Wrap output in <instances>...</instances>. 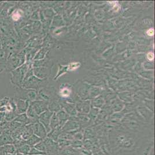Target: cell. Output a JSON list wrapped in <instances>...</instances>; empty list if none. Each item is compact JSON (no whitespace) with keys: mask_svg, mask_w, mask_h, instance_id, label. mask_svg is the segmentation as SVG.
Returning <instances> with one entry per match:
<instances>
[{"mask_svg":"<svg viewBox=\"0 0 155 155\" xmlns=\"http://www.w3.org/2000/svg\"><path fill=\"white\" fill-rule=\"evenodd\" d=\"M11 73H12V76L10 78V82L14 85L19 86L22 82V73L21 72V67L13 70L11 72Z\"/></svg>","mask_w":155,"mask_h":155,"instance_id":"1","label":"cell"},{"mask_svg":"<svg viewBox=\"0 0 155 155\" xmlns=\"http://www.w3.org/2000/svg\"><path fill=\"white\" fill-rule=\"evenodd\" d=\"M13 141H14L11 137L10 133L7 131H6V132H2L0 136V147L7 144H13Z\"/></svg>","mask_w":155,"mask_h":155,"instance_id":"2","label":"cell"},{"mask_svg":"<svg viewBox=\"0 0 155 155\" xmlns=\"http://www.w3.org/2000/svg\"><path fill=\"white\" fill-rule=\"evenodd\" d=\"M0 151L5 154H13L16 152V149L13 144H7L0 147Z\"/></svg>","mask_w":155,"mask_h":155,"instance_id":"3","label":"cell"},{"mask_svg":"<svg viewBox=\"0 0 155 155\" xmlns=\"http://www.w3.org/2000/svg\"><path fill=\"white\" fill-rule=\"evenodd\" d=\"M15 103L17 114H20L25 112L26 109H25V103L24 101L19 99L17 102L15 101Z\"/></svg>","mask_w":155,"mask_h":155,"instance_id":"4","label":"cell"},{"mask_svg":"<svg viewBox=\"0 0 155 155\" xmlns=\"http://www.w3.org/2000/svg\"><path fill=\"white\" fill-rule=\"evenodd\" d=\"M17 152L21 154H28L30 151V148L28 145H23L21 147L17 148Z\"/></svg>","mask_w":155,"mask_h":155,"instance_id":"5","label":"cell"},{"mask_svg":"<svg viewBox=\"0 0 155 155\" xmlns=\"http://www.w3.org/2000/svg\"><path fill=\"white\" fill-rule=\"evenodd\" d=\"M61 94L63 97H68L70 94V90L67 88H64L61 91Z\"/></svg>","mask_w":155,"mask_h":155,"instance_id":"6","label":"cell"},{"mask_svg":"<svg viewBox=\"0 0 155 155\" xmlns=\"http://www.w3.org/2000/svg\"><path fill=\"white\" fill-rule=\"evenodd\" d=\"M147 57H148V58L149 60L152 61V60H153L154 58V53H153L152 52H149V53H148V54L147 55Z\"/></svg>","mask_w":155,"mask_h":155,"instance_id":"7","label":"cell"},{"mask_svg":"<svg viewBox=\"0 0 155 155\" xmlns=\"http://www.w3.org/2000/svg\"><path fill=\"white\" fill-rule=\"evenodd\" d=\"M147 34L149 36H153L154 35V30L153 28L149 29L148 31H147Z\"/></svg>","mask_w":155,"mask_h":155,"instance_id":"8","label":"cell"},{"mask_svg":"<svg viewBox=\"0 0 155 155\" xmlns=\"http://www.w3.org/2000/svg\"><path fill=\"white\" fill-rule=\"evenodd\" d=\"M4 56V52L2 49L0 48V58H3Z\"/></svg>","mask_w":155,"mask_h":155,"instance_id":"9","label":"cell"},{"mask_svg":"<svg viewBox=\"0 0 155 155\" xmlns=\"http://www.w3.org/2000/svg\"><path fill=\"white\" fill-rule=\"evenodd\" d=\"M0 155H6V154H5V153H4V152L0 151Z\"/></svg>","mask_w":155,"mask_h":155,"instance_id":"10","label":"cell"},{"mask_svg":"<svg viewBox=\"0 0 155 155\" xmlns=\"http://www.w3.org/2000/svg\"><path fill=\"white\" fill-rule=\"evenodd\" d=\"M6 155H16L15 154H6Z\"/></svg>","mask_w":155,"mask_h":155,"instance_id":"11","label":"cell"},{"mask_svg":"<svg viewBox=\"0 0 155 155\" xmlns=\"http://www.w3.org/2000/svg\"><path fill=\"white\" fill-rule=\"evenodd\" d=\"M0 48H1V41H0Z\"/></svg>","mask_w":155,"mask_h":155,"instance_id":"12","label":"cell"}]
</instances>
